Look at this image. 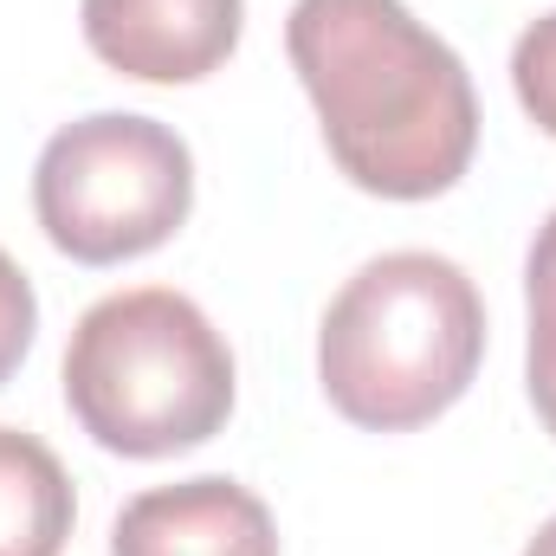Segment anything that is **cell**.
Wrapping results in <instances>:
<instances>
[{"instance_id": "1", "label": "cell", "mask_w": 556, "mask_h": 556, "mask_svg": "<svg viewBox=\"0 0 556 556\" xmlns=\"http://www.w3.org/2000/svg\"><path fill=\"white\" fill-rule=\"evenodd\" d=\"M285 52L330 162L363 194L433 201L472 168V72L402 0H298Z\"/></svg>"}, {"instance_id": "2", "label": "cell", "mask_w": 556, "mask_h": 556, "mask_svg": "<svg viewBox=\"0 0 556 556\" xmlns=\"http://www.w3.org/2000/svg\"><path fill=\"white\" fill-rule=\"evenodd\" d=\"M485 363V298L440 253H382L350 278L317 330V382L363 433L446 415Z\"/></svg>"}, {"instance_id": "3", "label": "cell", "mask_w": 556, "mask_h": 556, "mask_svg": "<svg viewBox=\"0 0 556 556\" xmlns=\"http://www.w3.org/2000/svg\"><path fill=\"white\" fill-rule=\"evenodd\" d=\"M65 408L104 453H188L233 415V350L175 285L111 291L65 343Z\"/></svg>"}, {"instance_id": "4", "label": "cell", "mask_w": 556, "mask_h": 556, "mask_svg": "<svg viewBox=\"0 0 556 556\" xmlns=\"http://www.w3.org/2000/svg\"><path fill=\"white\" fill-rule=\"evenodd\" d=\"M194 207V155L168 124L91 111L39 149L33 214L78 266H124L175 240Z\"/></svg>"}, {"instance_id": "5", "label": "cell", "mask_w": 556, "mask_h": 556, "mask_svg": "<svg viewBox=\"0 0 556 556\" xmlns=\"http://www.w3.org/2000/svg\"><path fill=\"white\" fill-rule=\"evenodd\" d=\"M247 0H85V46L137 85H194L233 59Z\"/></svg>"}, {"instance_id": "6", "label": "cell", "mask_w": 556, "mask_h": 556, "mask_svg": "<svg viewBox=\"0 0 556 556\" xmlns=\"http://www.w3.org/2000/svg\"><path fill=\"white\" fill-rule=\"evenodd\" d=\"M111 556H278V525L240 479H181L137 492L117 525Z\"/></svg>"}, {"instance_id": "7", "label": "cell", "mask_w": 556, "mask_h": 556, "mask_svg": "<svg viewBox=\"0 0 556 556\" xmlns=\"http://www.w3.org/2000/svg\"><path fill=\"white\" fill-rule=\"evenodd\" d=\"M72 518L78 498L59 453L39 433L0 427V556H59Z\"/></svg>"}, {"instance_id": "8", "label": "cell", "mask_w": 556, "mask_h": 556, "mask_svg": "<svg viewBox=\"0 0 556 556\" xmlns=\"http://www.w3.org/2000/svg\"><path fill=\"white\" fill-rule=\"evenodd\" d=\"M525 304H531V343H525V389L531 408L556 440V214L538 227L525 260Z\"/></svg>"}, {"instance_id": "9", "label": "cell", "mask_w": 556, "mask_h": 556, "mask_svg": "<svg viewBox=\"0 0 556 556\" xmlns=\"http://www.w3.org/2000/svg\"><path fill=\"white\" fill-rule=\"evenodd\" d=\"M511 91H518L525 117L544 137H556V13L531 20L518 33V46H511Z\"/></svg>"}, {"instance_id": "10", "label": "cell", "mask_w": 556, "mask_h": 556, "mask_svg": "<svg viewBox=\"0 0 556 556\" xmlns=\"http://www.w3.org/2000/svg\"><path fill=\"white\" fill-rule=\"evenodd\" d=\"M33 330H39L33 278L13 266V253H0V389L20 376V363H26V350H33Z\"/></svg>"}, {"instance_id": "11", "label": "cell", "mask_w": 556, "mask_h": 556, "mask_svg": "<svg viewBox=\"0 0 556 556\" xmlns=\"http://www.w3.org/2000/svg\"><path fill=\"white\" fill-rule=\"evenodd\" d=\"M525 556H556V518L538 531V538H531V544H525Z\"/></svg>"}]
</instances>
